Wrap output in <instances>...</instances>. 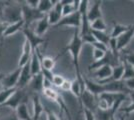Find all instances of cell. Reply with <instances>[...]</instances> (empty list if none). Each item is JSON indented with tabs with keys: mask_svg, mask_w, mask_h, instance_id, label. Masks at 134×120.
Here are the masks:
<instances>
[{
	"mask_svg": "<svg viewBox=\"0 0 134 120\" xmlns=\"http://www.w3.org/2000/svg\"><path fill=\"white\" fill-rule=\"evenodd\" d=\"M25 92L23 89H17V91L12 95L11 97L9 98L7 101H6L2 106H5V107H10L11 109H14L16 110V108L19 106V104H21L22 102L25 101ZM0 106V107H2Z\"/></svg>",
	"mask_w": 134,
	"mask_h": 120,
	"instance_id": "cell-6",
	"label": "cell"
},
{
	"mask_svg": "<svg viewBox=\"0 0 134 120\" xmlns=\"http://www.w3.org/2000/svg\"><path fill=\"white\" fill-rule=\"evenodd\" d=\"M10 1H0V19L3 20L4 16V10H5L6 6L9 4Z\"/></svg>",
	"mask_w": 134,
	"mask_h": 120,
	"instance_id": "cell-38",
	"label": "cell"
},
{
	"mask_svg": "<svg viewBox=\"0 0 134 120\" xmlns=\"http://www.w3.org/2000/svg\"><path fill=\"white\" fill-rule=\"evenodd\" d=\"M83 113L85 116V120H96L95 119V113L89 109L83 108Z\"/></svg>",
	"mask_w": 134,
	"mask_h": 120,
	"instance_id": "cell-35",
	"label": "cell"
},
{
	"mask_svg": "<svg viewBox=\"0 0 134 120\" xmlns=\"http://www.w3.org/2000/svg\"><path fill=\"white\" fill-rule=\"evenodd\" d=\"M16 116L19 120H33L32 119V115L29 114L27 108V104L24 101L21 104H19V106L16 108Z\"/></svg>",
	"mask_w": 134,
	"mask_h": 120,
	"instance_id": "cell-17",
	"label": "cell"
},
{
	"mask_svg": "<svg viewBox=\"0 0 134 120\" xmlns=\"http://www.w3.org/2000/svg\"><path fill=\"white\" fill-rule=\"evenodd\" d=\"M131 27L130 26H125V25H121V24H118V23H114V26H113V30H112L110 37L114 38V39H117L119 36H121L123 33H125L126 31H128Z\"/></svg>",
	"mask_w": 134,
	"mask_h": 120,
	"instance_id": "cell-23",
	"label": "cell"
},
{
	"mask_svg": "<svg viewBox=\"0 0 134 120\" xmlns=\"http://www.w3.org/2000/svg\"><path fill=\"white\" fill-rule=\"evenodd\" d=\"M92 46H93V48L100 49V50H102V51H105V52L109 51V50H108V47H107V45L103 44V43H101V42H98V41L94 42V43L92 44Z\"/></svg>",
	"mask_w": 134,
	"mask_h": 120,
	"instance_id": "cell-36",
	"label": "cell"
},
{
	"mask_svg": "<svg viewBox=\"0 0 134 120\" xmlns=\"http://www.w3.org/2000/svg\"><path fill=\"white\" fill-rule=\"evenodd\" d=\"M110 120H115V117H114V116H113V117H111V119Z\"/></svg>",
	"mask_w": 134,
	"mask_h": 120,
	"instance_id": "cell-46",
	"label": "cell"
},
{
	"mask_svg": "<svg viewBox=\"0 0 134 120\" xmlns=\"http://www.w3.org/2000/svg\"><path fill=\"white\" fill-rule=\"evenodd\" d=\"M30 69H31V74L32 76H36L41 73V60H40L39 48L35 49L32 53L31 60H30Z\"/></svg>",
	"mask_w": 134,
	"mask_h": 120,
	"instance_id": "cell-11",
	"label": "cell"
},
{
	"mask_svg": "<svg viewBox=\"0 0 134 120\" xmlns=\"http://www.w3.org/2000/svg\"><path fill=\"white\" fill-rule=\"evenodd\" d=\"M132 37H134V24L131 25V27L128 31H126L125 33H123L121 36H119L117 39V49L120 51L123 48H125L128 45V43L130 42V40L132 39Z\"/></svg>",
	"mask_w": 134,
	"mask_h": 120,
	"instance_id": "cell-13",
	"label": "cell"
},
{
	"mask_svg": "<svg viewBox=\"0 0 134 120\" xmlns=\"http://www.w3.org/2000/svg\"><path fill=\"white\" fill-rule=\"evenodd\" d=\"M129 96H130V99H131L132 103H134V90L129 92Z\"/></svg>",
	"mask_w": 134,
	"mask_h": 120,
	"instance_id": "cell-44",
	"label": "cell"
},
{
	"mask_svg": "<svg viewBox=\"0 0 134 120\" xmlns=\"http://www.w3.org/2000/svg\"><path fill=\"white\" fill-rule=\"evenodd\" d=\"M17 87L15 88H9V89H3L0 91V106H2L4 103L11 97L12 95L17 91Z\"/></svg>",
	"mask_w": 134,
	"mask_h": 120,
	"instance_id": "cell-25",
	"label": "cell"
},
{
	"mask_svg": "<svg viewBox=\"0 0 134 120\" xmlns=\"http://www.w3.org/2000/svg\"><path fill=\"white\" fill-rule=\"evenodd\" d=\"M43 93H44L45 97L48 98V99L51 100V101H54V102H57V100H58L59 97H60L59 93L56 91V90H54L53 88L44 89V90H43Z\"/></svg>",
	"mask_w": 134,
	"mask_h": 120,
	"instance_id": "cell-29",
	"label": "cell"
},
{
	"mask_svg": "<svg viewBox=\"0 0 134 120\" xmlns=\"http://www.w3.org/2000/svg\"><path fill=\"white\" fill-rule=\"evenodd\" d=\"M3 120H19V119H18V117H17L16 115H11V116H8V117L4 118Z\"/></svg>",
	"mask_w": 134,
	"mask_h": 120,
	"instance_id": "cell-43",
	"label": "cell"
},
{
	"mask_svg": "<svg viewBox=\"0 0 134 120\" xmlns=\"http://www.w3.org/2000/svg\"><path fill=\"white\" fill-rule=\"evenodd\" d=\"M24 20H20V21H17V22L14 23H10L7 25V28H6L5 32L3 34V37H6V36H10V35L15 34L16 32H18L19 30H22L24 28Z\"/></svg>",
	"mask_w": 134,
	"mask_h": 120,
	"instance_id": "cell-16",
	"label": "cell"
},
{
	"mask_svg": "<svg viewBox=\"0 0 134 120\" xmlns=\"http://www.w3.org/2000/svg\"><path fill=\"white\" fill-rule=\"evenodd\" d=\"M43 80H44V77L42 73L36 75V76H33V78L31 80V82L29 83V85L31 87V89L36 92H39L41 90H43Z\"/></svg>",
	"mask_w": 134,
	"mask_h": 120,
	"instance_id": "cell-19",
	"label": "cell"
},
{
	"mask_svg": "<svg viewBox=\"0 0 134 120\" xmlns=\"http://www.w3.org/2000/svg\"><path fill=\"white\" fill-rule=\"evenodd\" d=\"M90 26H91V30H96V31H103V32H105L107 29L106 24H105L104 20L102 18L95 20L94 22H92L90 24Z\"/></svg>",
	"mask_w": 134,
	"mask_h": 120,
	"instance_id": "cell-28",
	"label": "cell"
},
{
	"mask_svg": "<svg viewBox=\"0 0 134 120\" xmlns=\"http://www.w3.org/2000/svg\"><path fill=\"white\" fill-rule=\"evenodd\" d=\"M80 101H81V104L83 105V108L89 109V110L93 111V112L97 109V100H96V96L93 95L92 93H90L87 89H85V90L82 91Z\"/></svg>",
	"mask_w": 134,
	"mask_h": 120,
	"instance_id": "cell-7",
	"label": "cell"
},
{
	"mask_svg": "<svg viewBox=\"0 0 134 120\" xmlns=\"http://www.w3.org/2000/svg\"><path fill=\"white\" fill-rule=\"evenodd\" d=\"M124 60H126L127 62L130 63L131 65H133V66H134V53H130V54L125 55Z\"/></svg>",
	"mask_w": 134,
	"mask_h": 120,
	"instance_id": "cell-41",
	"label": "cell"
},
{
	"mask_svg": "<svg viewBox=\"0 0 134 120\" xmlns=\"http://www.w3.org/2000/svg\"><path fill=\"white\" fill-rule=\"evenodd\" d=\"M112 72H113V67L111 65H105V66H102L101 68L94 71L93 75L96 78H98V81H103V80L110 78L112 75Z\"/></svg>",
	"mask_w": 134,
	"mask_h": 120,
	"instance_id": "cell-15",
	"label": "cell"
},
{
	"mask_svg": "<svg viewBox=\"0 0 134 120\" xmlns=\"http://www.w3.org/2000/svg\"><path fill=\"white\" fill-rule=\"evenodd\" d=\"M124 83H125V86H126V88L128 89L129 91L134 90V78L125 80V81H124Z\"/></svg>",
	"mask_w": 134,
	"mask_h": 120,
	"instance_id": "cell-39",
	"label": "cell"
},
{
	"mask_svg": "<svg viewBox=\"0 0 134 120\" xmlns=\"http://www.w3.org/2000/svg\"><path fill=\"white\" fill-rule=\"evenodd\" d=\"M7 25H8V24L6 22H0V37L3 36L6 28H7Z\"/></svg>",
	"mask_w": 134,
	"mask_h": 120,
	"instance_id": "cell-42",
	"label": "cell"
},
{
	"mask_svg": "<svg viewBox=\"0 0 134 120\" xmlns=\"http://www.w3.org/2000/svg\"><path fill=\"white\" fill-rule=\"evenodd\" d=\"M57 1H52V0H39V4L37 9L43 14H48L49 12L53 9L54 5L56 4Z\"/></svg>",
	"mask_w": 134,
	"mask_h": 120,
	"instance_id": "cell-20",
	"label": "cell"
},
{
	"mask_svg": "<svg viewBox=\"0 0 134 120\" xmlns=\"http://www.w3.org/2000/svg\"><path fill=\"white\" fill-rule=\"evenodd\" d=\"M123 65H124V74H123V78H122L123 81L131 79V78H134V66L133 65H131V64L127 62L126 60H123Z\"/></svg>",
	"mask_w": 134,
	"mask_h": 120,
	"instance_id": "cell-26",
	"label": "cell"
},
{
	"mask_svg": "<svg viewBox=\"0 0 134 120\" xmlns=\"http://www.w3.org/2000/svg\"><path fill=\"white\" fill-rule=\"evenodd\" d=\"M82 45H83V42H82V39L80 37L79 29H75L73 32L72 39L70 41V43L64 48L63 53H65L66 51L71 53L73 65H74L75 70H76V78L80 82L84 83V78L82 77V75L80 73V69H79V56H80V52L82 49Z\"/></svg>",
	"mask_w": 134,
	"mask_h": 120,
	"instance_id": "cell-1",
	"label": "cell"
},
{
	"mask_svg": "<svg viewBox=\"0 0 134 120\" xmlns=\"http://www.w3.org/2000/svg\"><path fill=\"white\" fill-rule=\"evenodd\" d=\"M74 4V3H73ZM73 4H68V5L63 6V9H62V17H65L68 15H71L74 12H76L77 10L75 9V7Z\"/></svg>",
	"mask_w": 134,
	"mask_h": 120,
	"instance_id": "cell-31",
	"label": "cell"
},
{
	"mask_svg": "<svg viewBox=\"0 0 134 120\" xmlns=\"http://www.w3.org/2000/svg\"><path fill=\"white\" fill-rule=\"evenodd\" d=\"M91 33L95 37V39L97 40L98 42H101L105 45H109V42H110V35L106 34L105 32L103 31H96V30H91Z\"/></svg>",
	"mask_w": 134,
	"mask_h": 120,
	"instance_id": "cell-24",
	"label": "cell"
},
{
	"mask_svg": "<svg viewBox=\"0 0 134 120\" xmlns=\"http://www.w3.org/2000/svg\"><path fill=\"white\" fill-rule=\"evenodd\" d=\"M33 78V76L31 74V69H30V63L27 64L26 66H24L21 70V74H20V78L18 81V85L17 88L19 89H24L29 83L31 82V80Z\"/></svg>",
	"mask_w": 134,
	"mask_h": 120,
	"instance_id": "cell-9",
	"label": "cell"
},
{
	"mask_svg": "<svg viewBox=\"0 0 134 120\" xmlns=\"http://www.w3.org/2000/svg\"><path fill=\"white\" fill-rule=\"evenodd\" d=\"M121 120H124V119H123V117H122V119H121Z\"/></svg>",
	"mask_w": 134,
	"mask_h": 120,
	"instance_id": "cell-48",
	"label": "cell"
},
{
	"mask_svg": "<svg viewBox=\"0 0 134 120\" xmlns=\"http://www.w3.org/2000/svg\"><path fill=\"white\" fill-rule=\"evenodd\" d=\"M107 52L102 51L100 49H97V48H93V51H92V57H93V60L94 61H99L101 59L106 56Z\"/></svg>",
	"mask_w": 134,
	"mask_h": 120,
	"instance_id": "cell-30",
	"label": "cell"
},
{
	"mask_svg": "<svg viewBox=\"0 0 134 120\" xmlns=\"http://www.w3.org/2000/svg\"><path fill=\"white\" fill-rule=\"evenodd\" d=\"M22 31H23V33H24V35H25V39H27L28 41L30 42V44L32 45L33 50L37 49V48L39 47V45H41L42 43L45 42L44 38L39 37L38 35L35 33V31H32L31 29L23 28Z\"/></svg>",
	"mask_w": 134,
	"mask_h": 120,
	"instance_id": "cell-8",
	"label": "cell"
},
{
	"mask_svg": "<svg viewBox=\"0 0 134 120\" xmlns=\"http://www.w3.org/2000/svg\"><path fill=\"white\" fill-rule=\"evenodd\" d=\"M85 83H82L80 82L77 78L72 81V85H71V90L70 91L72 92V94L77 98H81V94H82V91L85 90Z\"/></svg>",
	"mask_w": 134,
	"mask_h": 120,
	"instance_id": "cell-22",
	"label": "cell"
},
{
	"mask_svg": "<svg viewBox=\"0 0 134 120\" xmlns=\"http://www.w3.org/2000/svg\"><path fill=\"white\" fill-rule=\"evenodd\" d=\"M21 70L22 68L15 69L13 72L7 74L4 77V79L2 80L1 84L3 86L4 89H9V88H15L18 85V81L20 78V74H21Z\"/></svg>",
	"mask_w": 134,
	"mask_h": 120,
	"instance_id": "cell-5",
	"label": "cell"
},
{
	"mask_svg": "<svg viewBox=\"0 0 134 120\" xmlns=\"http://www.w3.org/2000/svg\"><path fill=\"white\" fill-rule=\"evenodd\" d=\"M44 16L45 14L41 13L37 8H31L26 4H24L22 6V17L23 20H24V23H25L24 28H29V26L32 23L36 22V21L38 22Z\"/></svg>",
	"mask_w": 134,
	"mask_h": 120,
	"instance_id": "cell-2",
	"label": "cell"
},
{
	"mask_svg": "<svg viewBox=\"0 0 134 120\" xmlns=\"http://www.w3.org/2000/svg\"><path fill=\"white\" fill-rule=\"evenodd\" d=\"M49 26H50V24H49V21H48V17H47V15H45L41 20H39L37 22L35 33L38 35L39 37H42V35H44V33L47 31V29H48Z\"/></svg>",
	"mask_w": 134,
	"mask_h": 120,
	"instance_id": "cell-21",
	"label": "cell"
},
{
	"mask_svg": "<svg viewBox=\"0 0 134 120\" xmlns=\"http://www.w3.org/2000/svg\"><path fill=\"white\" fill-rule=\"evenodd\" d=\"M65 78L62 76V75H59V74H54L53 76V79H52V85H54L55 87H61L62 84L64 83V81H65Z\"/></svg>",
	"mask_w": 134,
	"mask_h": 120,
	"instance_id": "cell-32",
	"label": "cell"
},
{
	"mask_svg": "<svg viewBox=\"0 0 134 120\" xmlns=\"http://www.w3.org/2000/svg\"><path fill=\"white\" fill-rule=\"evenodd\" d=\"M3 20H5L7 24L14 23L17 21L23 20L22 17V7L18 5L13 4V2L10 1L9 4L6 6L5 10H4V16Z\"/></svg>",
	"mask_w": 134,
	"mask_h": 120,
	"instance_id": "cell-3",
	"label": "cell"
},
{
	"mask_svg": "<svg viewBox=\"0 0 134 120\" xmlns=\"http://www.w3.org/2000/svg\"><path fill=\"white\" fill-rule=\"evenodd\" d=\"M80 37H81L83 43H88V44H91V45L97 41V40L95 39L94 36L92 35V33H88V34H85L83 36H80Z\"/></svg>",
	"mask_w": 134,
	"mask_h": 120,
	"instance_id": "cell-33",
	"label": "cell"
},
{
	"mask_svg": "<svg viewBox=\"0 0 134 120\" xmlns=\"http://www.w3.org/2000/svg\"><path fill=\"white\" fill-rule=\"evenodd\" d=\"M84 83H85V88L92 93L93 95H95L96 97L101 95L102 93H104L105 91V86L103 84H100L98 82H94L92 80L88 79V78H84Z\"/></svg>",
	"mask_w": 134,
	"mask_h": 120,
	"instance_id": "cell-10",
	"label": "cell"
},
{
	"mask_svg": "<svg viewBox=\"0 0 134 120\" xmlns=\"http://www.w3.org/2000/svg\"><path fill=\"white\" fill-rule=\"evenodd\" d=\"M45 112H46V116H47V120H60L59 117H57V115L50 109L45 107Z\"/></svg>",
	"mask_w": 134,
	"mask_h": 120,
	"instance_id": "cell-34",
	"label": "cell"
},
{
	"mask_svg": "<svg viewBox=\"0 0 134 120\" xmlns=\"http://www.w3.org/2000/svg\"><path fill=\"white\" fill-rule=\"evenodd\" d=\"M60 26H72L75 29H80V27H81V14H80V12L76 11L71 15L62 17L61 20L54 27L58 28Z\"/></svg>",
	"mask_w": 134,
	"mask_h": 120,
	"instance_id": "cell-4",
	"label": "cell"
},
{
	"mask_svg": "<svg viewBox=\"0 0 134 120\" xmlns=\"http://www.w3.org/2000/svg\"><path fill=\"white\" fill-rule=\"evenodd\" d=\"M60 120H63V119H62V118H61V117H60Z\"/></svg>",
	"mask_w": 134,
	"mask_h": 120,
	"instance_id": "cell-47",
	"label": "cell"
},
{
	"mask_svg": "<svg viewBox=\"0 0 134 120\" xmlns=\"http://www.w3.org/2000/svg\"><path fill=\"white\" fill-rule=\"evenodd\" d=\"M6 75L4 74V73H0V83L2 82V80L4 79V77H5Z\"/></svg>",
	"mask_w": 134,
	"mask_h": 120,
	"instance_id": "cell-45",
	"label": "cell"
},
{
	"mask_svg": "<svg viewBox=\"0 0 134 120\" xmlns=\"http://www.w3.org/2000/svg\"><path fill=\"white\" fill-rule=\"evenodd\" d=\"M25 4L31 8H37L38 4H39V0H27V1H25Z\"/></svg>",
	"mask_w": 134,
	"mask_h": 120,
	"instance_id": "cell-40",
	"label": "cell"
},
{
	"mask_svg": "<svg viewBox=\"0 0 134 120\" xmlns=\"http://www.w3.org/2000/svg\"><path fill=\"white\" fill-rule=\"evenodd\" d=\"M47 17H48V21H49V24L52 25V26H55L58 24V22L61 20L62 18V14L58 13V12L52 9L48 14H47Z\"/></svg>",
	"mask_w": 134,
	"mask_h": 120,
	"instance_id": "cell-27",
	"label": "cell"
},
{
	"mask_svg": "<svg viewBox=\"0 0 134 120\" xmlns=\"http://www.w3.org/2000/svg\"><path fill=\"white\" fill-rule=\"evenodd\" d=\"M101 4H102V1L97 0V1H95L94 2V4L91 6L89 9H88V12H87V17H88V20H89L90 24H91L92 22H94L95 20L102 18Z\"/></svg>",
	"mask_w": 134,
	"mask_h": 120,
	"instance_id": "cell-12",
	"label": "cell"
},
{
	"mask_svg": "<svg viewBox=\"0 0 134 120\" xmlns=\"http://www.w3.org/2000/svg\"><path fill=\"white\" fill-rule=\"evenodd\" d=\"M71 85H72V81H70V80H65L64 81V83L62 84V86L60 87V89H61L62 91H70L71 90Z\"/></svg>",
	"mask_w": 134,
	"mask_h": 120,
	"instance_id": "cell-37",
	"label": "cell"
},
{
	"mask_svg": "<svg viewBox=\"0 0 134 120\" xmlns=\"http://www.w3.org/2000/svg\"><path fill=\"white\" fill-rule=\"evenodd\" d=\"M32 101H33V114H32V119L39 120L40 115L43 113V111H45V107L43 106V104L41 103L39 95L37 93H34Z\"/></svg>",
	"mask_w": 134,
	"mask_h": 120,
	"instance_id": "cell-14",
	"label": "cell"
},
{
	"mask_svg": "<svg viewBox=\"0 0 134 120\" xmlns=\"http://www.w3.org/2000/svg\"><path fill=\"white\" fill-rule=\"evenodd\" d=\"M39 54H40V60H41V67H42V69L48 70V71H52L53 68H54V66H55L56 59L59 57V56H57L56 58H52L50 56H42L40 51H39Z\"/></svg>",
	"mask_w": 134,
	"mask_h": 120,
	"instance_id": "cell-18",
	"label": "cell"
}]
</instances>
